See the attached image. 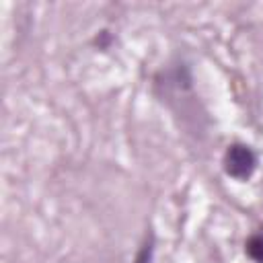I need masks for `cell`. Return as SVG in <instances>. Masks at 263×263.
<instances>
[{
    "label": "cell",
    "mask_w": 263,
    "mask_h": 263,
    "mask_svg": "<svg viewBox=\"0 0 263 263\" xmlns=\"http://www.w3.org/2000/svg\"><path fill=\"white\" fill-rule=\"evenodd\" d=\"M247 253L257 263H263V236H251L247 242Z\"/></svg>",
    "instance_id": "2"
},
{
    "label": "cell",
    "mask_w": 263,
    "mask_h": 263,
    "mask_svg": "<svg viewBox=\"0 0 263 263\" xmlns=\"http://www.w3.org/2000/svg\"><path fill=\"white\" fill-rule=\"evenodd\" d=\"M224 168L234 179H247L255 168V154L247 146H230L224 156Z\"/></svg>",
    "instance_id": "1"
}]
</instances>
